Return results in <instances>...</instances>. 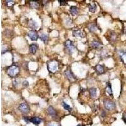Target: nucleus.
Here are the masks:
<instances>
[{
	"mask_svg": "<svg viewBox=\"0 0 126 126\" xmlns=\"http://www.w3.org/2000/svg\"><path fill=\"white\" fill-rule=\"evenodd\" d=\"M88 29L91 32H95L97 30V27L94 23H90L88 26Z\"/></svg>",
	"mask_w": 126,
	"mask_h": 126,
	"instance_id": "15",
	"label": "nucleus"
},
{
	"mask_svg": "<svg viewBox=\"0 0 126 126\" xmlns=\"http://www.w3.org/2000/svg\"><path fill=\"white\" fill-rule=\"evenodd\" d=\"M90 95L92 98H95L96 96V88H92L90 90Z\"/></svg>",
	"mask_w": 126,
	"mask_h": 126,
	"instance_id": "21",
	"label": "nucleus"
},
{
	"mask_svg": "<svg viewBox=\"0 0 126 126\" xmlns=\"http://www.w3.org/2000/svg\"><path fill=\"white\" fill-rule=\"evenodd\" d=\"M64 74H65V76L67 77V78H68L69 81H73L76 80V77L74 76L73 73L71 72V71L69 70V69L66 70V71H65Z\"/></svg>",
	"mask_w": 126,
	"mask_h": 126,
	"instance_id": "7",
	"label": "nucleus"
},
{
	"mask_svg": "<svg viewBox=\"0 0 126 126\" xmlns=\"http://www.w3.org/2000/svg\"><path fill=\"white\" fill-rule=\"evenodd\" d=\"M18 108L23 114H28L30 112V107L25 103H23V104H20Z\"/></svg>",
	"mask_w": 126,
	"mask_h": 126,
	"instance_id": "5",
	"label": "nucleus"
},
{
	"mask_svg": "<svg viewBox=\"0 0 126 126\" xmlns=\"http://www.w3.org/2000/svg\"><path fill=\"white\" fill-rule=\"evenodd\" d=\"M37 49H38V46L35 44H32L29 46V51H30V52L32 53V54H35L37 51Z\"/></svg>",
	"mask_w": 126,
	"mask_h": 126,
	"instance_id": "14",
	"label": "nucleus"
},
{
	"mask_svg": "<svg viewBox=\"0 0 126 126\" xmlns=\"http://www.w3.org/2000/svg\"><path fill=\"white\" fill-rule=\"evenodd\" d=\"M107 93L109 94H112V86L110 83H108L107 85V89H106Z\"/></svg>",
	"mask_w": 126,
	"mask_h": 126,
	"instance_id": "23",
	"label": "nucleus"
},
{
	"mask_svg": "<svg viewBox=\"0 0 126 126\" xmlns=\"http://www.w3.org/2000/svg\"><path fill=\"white\" fill-rule=\"evenodd\" d=\"M30 7L32 8H35V9H37L39 8L40 4H39V1H31L30 2Z\"/></svg>",
	"mask_w": 126,
	"mask_h": 126,
	"instance_id": "17",
	"label": "nucleus"
},
{
	"mask_svg": "<svg viewBox=\"0 0 126 126\" xmlns=\"http://www.w3.org/2000/svg\"><path fill=\"white\" fill-rule=\"evenodd\" d=\"M123 120H124L125 122H126V112L124 113V116H123Z\"/></svg>",
	"mask_w": 126,
	"mask_h": 126,
	"instance_id": "33",
	"label": "nucleus"
},
{
	"mask_svg": "<svg viewBox=\"0 0 126 126\" xmlns=\"http://www.w3.org/2000/svg\"><path fill=\"white\" fill-rule=\"evenodd\" d=\"M47 112L52 117H56V116H57V112H56L55 109L52 106H50L49 107L48 109H47Z\"/></svg>",
	"mask_w": 126,
	"mask_h": 126,
	"instance_id": "12",
	"label": "nucleus"
},
{
	"mask_svg": "<svg viewBox=\"0 0 126 126\" xmlns=\"http://www.w3.org/2000/svg\"><path fill=\"white\" fill-rule=\"evenodd\" d=\"M28 36L32 41H37L39 38L37 32L35 30H31L28 33Z\"/></svg>",
	"mask_w": 126,
	"mask_h": 126,
	"instance_id": "6",
	"label": "nucleus"
},
{
	"mask_svg": "<svg viewBox=\"0 0 126 126\" xmlns=\"http://www.w3.org/2000/svg\"><path fill=\"white\" fill-rule=\"evenodd\" d=\"M89 10L92 13H94L96 11V5L94 4V3H93V4H90L89 5Z\"/></svg>",
	"mask_w": 126,
	"mask_h": 126,
	"instance_id": "20",
	"label": "nucleus"
},
{
	"mask_svg": "<svg viewBox=\"0 0 126 126\" xmlns=\"http://www.w3.org/2000/svg\"><path fill=\"white\" fill-rule=\"evenodd\" d=\"M6 4L8 6H11L14 5V1H6Z\"/></svg>",
	"mask_w": 126,
	"mask_h": 126,
	"instance_id": "27",
	"label": "nucleus"
},
{
	"mask_svg": "<svg viewBox=\"0 0 126 126\" xmlns=\"http://www.w3.org/2000/svg\"><path fill=\"white\" fill-rule=\"evenodd\" d=\"M91 46L94 49H100L102 47V44H101L100 42L94 41L91 43Z\"/></svg>",
	"mask_w": 126,
	"mask_h": 126,
	"instance_id": "13",
	"label": "nucleus"
},
{
	"mask_svg": "<svg viewBox=\"0 0 126 126\" xmlns=\"http://www.w3.org/2000/svg\"><path fill=\"white\" fill-rule=\"evenodd\" d=\"M30 122H32L35 125H39L42 122V119L37 117H32L30 119Z\"/></svg>",
	"mask_w": 126,
	"mask_h": 126,
	"instance_id": "11",
	"label": "nucleus"
},
{
	"mask_svg": "<svg viewBox=\"0 0 126 126\" xmlns=\"http://www.w3.org/2000/svg\"><path fill=\"white\" fill-rule=\"evenodd\" d=\"M78 126H81V124H79V125H78Z\"/></svg>",
	"mask_w": 126,
	"mask_h": 126,
	"instance_id": "35",
	"label": "nucleus"
},
{
	"mask_svg": "<svg viewBox=\"0 0 126 126\" xmlns=\"http://www.w3.org/2000/svg\"><path fill=\"white\" fill-rule=\"evenodd\" d=\"M40 39H41V41H43L45 44H47L49 41V36L47 34H45V33H42V34H41V36H40Z\"/></svg>",
	"mask_w": 126,
	"mask_h": 126,
	"instance_id": "19",
	"label": "nucleus"
},
{
	"mask_svg": "<svg viewBox=\"0 0 126 126\" xmlns=\"http://www.w3.org/2000/svg\"><path fill=\"white\" fill-rule=\"evenodd\" d=\"M105 115H106V114H105V111H102V117H104V116H105Z\"/></svg>",
	"mask_w": 126,
	"mask_h": 126,
	"instance_id": "34",
	"label": "nucleus"
},
{
	"mask_svg": "<svg viewBox=\"0 0 126 126\" xmlns=\"http://www.w3.org/2000/svg\"><path fill=\"white\" fill-rule=\"evenodd\" d=\"M59 2L60 3L61 6H65V5H67V2L65 1H59Z\"/></svg>",
	"mask_w": 126,
	"mask_h": 126,
	"instance_id": "28",
	"label": "nucleus"
},
{
	"mask_svg": "<svg viewBox=\"0 0 126 126\" xmlns=\"http://www.w3.org/2000/svg\"><path fill=\"white\" fill-rule=\"evenodd\" d=\"M29 27H30V29H33L34 30H37L39 27V25H38L37 23L35 21H34L33 20H30L29 22Z\"/></svg>",
	"mask_w": 126,
	"mask_h": 126,
	"instance_id": "10",
	"label": "nucleus"
},
{
	"mask_svg": "<svg viewBox=\"0 0 126 126\" xmlns=\"http://www.w3.org/2000/svg\"><path fill=\"white\" fill-rule=\"evenodd\" d=\"M92 110H93V112H96L98 110V105H94L92 107Z\"/></svg>",
	"mask_w": 126,
	"mask_h": 126,
	"instance_id": "30",
	"label": "nucleus"
},
{
	"mask_svg": "<svg viewBox=\"0 0 126 126\" xmlns=\"http://www.w3.org/2000/svg\"><path fill=\"white\" fill-rule=\"evenodd\" d=\"M73 35L76 37L83 38L84 37V33L80 30H76L73 32Z\"/></svg>",
	"mask_w": 126,
	"mask_h": 126,
	"instance_id": "8",
	"label": "nucleus"
},
{
	"mask_svg": "<svg viewBox=\"0 0 126 126\" xmlns=\"http://www.w3.org/2000/svg\"><path fill=\"white\" fill-rule=\"evenodd\" d=\"M95 69L99 74H103L104 73V66H102L100 64H98L96 65V67H95Z\"/></svg>",
	"mask_w": 126,
	"mask_h": 126,
	"instance_id": "18",
	"label": "nucleus"
},
{
	"mask_svg": "<svg viewBox=\"0 0 126 126\" xmlns=\"http://www.w3.org/2000/svg\"><path fill=\"white\" fill-rule=\"evenodd\" d=\"M30 118H29V117H23V119H24L25 121L27 124L30 122Z\"/></svg>",
	"mask_w": 126,
	"mask_h": 126,
	"instance_id": "31",
	"label": "nucleus"
},
{
	"mask_svg": "<svg viewBox=\"0 0 126 126\" xmlns=\"http://www.w3.org/2000/svg\"><path fill=\"white\" fill-rule=\"evenodd\" d=\"M107 56H108V53L105 51H102L100 52V57H103V58L107 57Z\"/></svg>",
	"mask_w": 126,
	"mask_h": 126,
	"instance_id": "25",
	"label": "nucleus"
},
{
	"mask_svg": "<svg viewBox=\"0 0 126 126\" xmlns=\"http://www.w3.org/2000/svg\"><path fill=\"white\" fill-rule=\"evenodd\" d=\"M70 12L72 15H77L78 14V8L76 6H73L70 7Z\"/></svg>",
	"mask_w": 126,
	"mask_h": 126,
	"instance_id": "16",
	"label": "nucleus"
},
{
	"mask_svg": "<svg viewBox=\"0 0 126 126\" xmlns=\"http://www.w3.org/2000/svg\"><path fill=\"white\" fill-rule=\"evenodd\" d=\"M65 48L66 49L67 51L70 54H72L76 50V47L74 45L73 41L70 40H68L65 42Z\"/></svg>",
	"mask_w": 126,
	"mask_h": 126,
	"instance_id": "3",
	"label": "nucleus"
},
{
	"mask_svg": "<svg viewBox=\"0 0 126 126\" xmlns=\"http://www.w3.org/2000/svg\"><path fill=\"white\" fill-rule=\"evenodd\" d=\"M20 83V80H17V79H16V80H14V81H13V85H14V86H15V87H17V86H18L19 85Z\"/></svg>",
	"mask_w": 126,
	"mask_h": 126,
	"instance_id": "26",
	"label": "nucleus"
},
{
	"mask_svg": "<svg viewBox=\"0 0 126 126\" xmlns=\"http://www.w3.org/2000/svg\"><path fill=\"white\" fill-rule=\"evenodd\" d=\"M62 105H63V107H64V108L65 110H68V111L69 112H71L72 110V108H71L69 105H68V104H66V103H65L64 102H63V103H62Z\"/></svg>",
	"mask_w": 126,
	"mask_h": 126,
	"instance_id": "22",
	"label": "nucleus"
},
{
	"mask_svg": "<svg viewBox=\"0 0 126 126\" xmlns=\"http://www.w3.org/2000/svg\"><path fill=\"white\" fill-rule=\"evenodd\" d=\"M29 85V83L27 81H24L23 82V86L24 87H28V86Z\"/></svg>",
	"mask_w": 126,
	"mask_h": 126,
	"instance_id": "29",
	"label": "nucleus"
},
{
	"mask_svg": "<svg viewBox=\"0 0 126 126\" xmlns=\"http://www.w3.org/2000/svg\"><path fill=\"white\" fill-rule=\"evenodd\" d=\"M47 67H48V69L49 70L50 72L55 73L58 70V63L56 61H51L47 64Z\"/></svg>",
	"mask_w": 126,
	"mask_h": 126,
	"instance_id": "2",
	"label": "nucleus"
},
{
	"mask_svg": "<svg viewBox=\"0 0 126 126\" xmlns=\"http://www.w3.org/2000/svg\"><path fill=\"white\" fill-rule=\"evenodd\" d=\"M104 106L105 108L107 110H113L116 108V104L112 101L109 100H105L104 102Z\"/></svg>",
	"mask_w": 126,
	"mask_h": 126,
	"instance_id": "4",
	"label": "nucleus"
},
{
	"mask_svg": "<svg viewBox=\"0 0 126 126\" xmlns=\"http://www.w3.org/2000/svg\"><path fill=\"white\" fill-rule=\"evenodd\" d=\"M120 59L124 64H126V50H120L119 52Z\"/></svg>",
	"mask_w": 126,
	"mask_h": 126,
	"instance_id": "9",
	"label": "nucleus"
},
{
	"mask_svg": "<svg viewBox=\"0 0 126 126\" xmlns=\"http://www.w3.org/2000/svg\"><path fill=\"white\" fill-rule=\"evenodd\" d=\"M110 39L112 41H116V39H117V34L115 32H112L110 33Z\"/></svg>",
	"mask_w": 126,
	"mask_h": 126,
	"instance_id": "24",
	"label": "nucleus"
},
{
	"mask_svg": "<svg viewBox=\"0 0 126 126\" xmlns=\"http://www.w3.org/2000/svg\"><path fill=\"white\" fill-rule=\"evenodd\" d=\"M20 72V69L17 66H11L10 67L7 71L8 74L11 77L17 76Z\"/></svg>",
	"mask_w": 126,
	"mask_h": 126,
	"instance_id": "1",
	"label": "nucleus"
},
{
	"mask_svg": "<svg viewBox=\"0 0 126 126\" xmlns=\"http://www.w3.org/2000/svg\"><path fill=\"white\" fill-rule=\"evenodd\" d=\"M59 126L58 124H54V123H50L49 124L48 126Z\"/></svg>",
	"mask_w": 126,
	"mask_h": 126,
	"instance_id": "32",
	"label": "nucleus"
}]
</instances>
